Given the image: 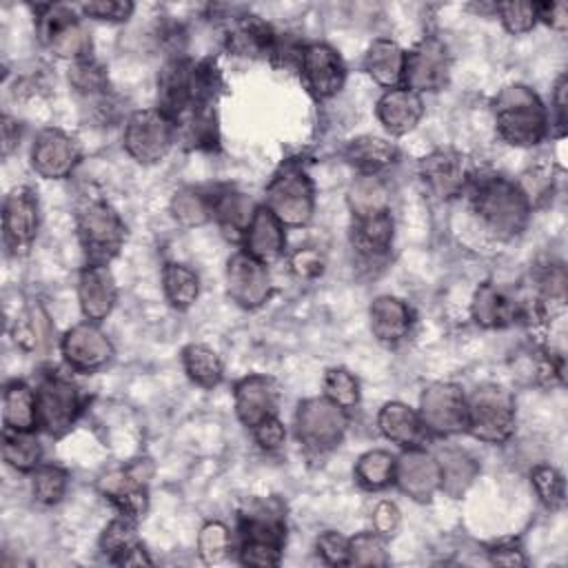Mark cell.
<instances>
[{"label":"cell","instance_id":"cell-54","mask_svg":"<svg viewBox=\"0 0 568 568\" xmlns=\"http://www.w3.org/2000/svg\"><path fill=\"white\" fill-rule=\"evenodd\" d=\"M537 18H544L550 27L555 29H566L568 22V9L564 2H546V4H537Z\"/></svg>","mask_w":568,"mask_h":568},{"label":"cell","instance_id":"cell-15","mask_svg":"<svg viewBox=\"0 0 568 568\" xmlns=\"http://www.w3.org/2000/svg\"><path fill=\"white\" fill-rule=\"evenodd\" d=\"M226 282H229V295L246 308H255L266 302L271 291V277L266 271V264L251 257L248 253H235L229 260L226 268Z\"/></svg>","mask_w":568,"mask_h":568},{"label":"cell","instance_id":"cell-21","mask_svg":"<svg viewBox=\"0 0 568 568\" xmlns=\"http://www.w3.org/2000/svg\"><path fill=\"white\" fill-rule=\"evenodd\" d=\"M244 253L268 264L284 251V224L266 209L257 206L251 224L244 231Z\"/></svg>","mask_w":568,"mask_h":568},{"label":"cell","instance_id":"cell-48","mask_svg":"<svg viewBox=\"0 0 568 568\" xmlns=\"http://www.w3.org/2000/svg\"><path fill=\"white\" fill-rule=\"evenodd\" d=\"M280 544L271 541H242L240 548V559L246 566H275L280 564Z\"/></svg>","mask_w":568,"mask_h":568},{"label":"cell","instance_id":"cell-50","mask_svg":"<svg viewBox=\"0 0 568 568\" xmlns=\"http://www.w3.org/2000/svg\"><path fill=\"white\" fill-rule=\"evenodd\" d=\"M253 435H255V442L264 450H277L284 444V439H286V430H284L282 422L275 415H271V417L262 419L260 424H255L253 426Z\"/></svg>","mask_w":568,"mask_h":568},{"label":"cell","instance_id":"cell-41","mask_svg":"<svg viewBox=\"0 0 568 568\" xmlns=\"http://www.w3.org/2000/svg\"><path fill=\"white\" fill-rule=\"evenodd\" d=\"M31 490L40 504H58L67 490V470L58 464H40L31 473Z\"/></svg>","mask_w":568,"mask_h":568},{"label":"cell","instance_id":"cell-46","mask_svg":"<svg viewBox=\"0 0 568 568\" xmlns=\"http://www.w3.org/2000/svg\"><path fill=\"white\" fill-rule=\"evenodd\" d=\"M532 486L546 506L557 508L564 504V477L552 466H537L532 470Z\"/></svg>","mask_w":568,"mask_h":568},{"label":"cell","instance_id":"cell-5","mask_svg":"<svg viewBox=\"0 0 568 568\" xmlns=\"http://www.w3.org/2000/svg\"><path fill=\"white\" fill-rule=\"evenodd\" d=\"M266 209L284 226H302L313 215V184L304 169L286 164L266 186Z\"/></svg>","mask_w":568,"mask_h":568},{"label":"cell","instance_id":"cell-38","mask_svg":"<svg viewBox=\"0 0 568 568\" xmlns=\"http://www.w3.org/2000/svg\"><path fill=\"white\" fill-rule=\"evenodd\" d=\"M395 457L386 450H368L355 464V479L368 490L388 486L395 479Z\"/></svg>","mask_w":568,"mask_h":568},{"label":"cell","instance_id":"cell-30","mask_svg":"<svg viewBox=\"0 0 568 568\" xmlns=\"http://www.w3.org/2000/svg\"><path fill=\"white\" fill-rule=\"evenodd\" d=\"M344 158L348 160L351 166H355L362 175H377L382 169L390 166L397 158L395 144L382 138L373 135H362L348 142Z\"/></svg>","mask_w":568,"mask_h":568},{"label":"cell","instance_id":"cell-47","mask_svg":"<svg viewBox=\"0 0 568 568\" xmlns=\"http://www.w3.org/2000/svg\"><path fill=\"white\" fill-rule=\"evenodd\" d=\"M495 11L510 33H526L537 20V4L530 2H501L495 4Z\"/></svg>","mask_w":568,"mask_h":568},{"label":"cell","instance_id":"cell-11","mask_svg":"<svg viewBox=\"0 0 568 568\" xmlns=\"http://www.w3.org/2000/svg\"><path fill=\"white\" fill-rule=\"evenodd\" d=\"M450 69L448 49L439 38H424L410 53H406L404 64V87L419 91H437L446 84Z\"/></svg>","mask_w":568,"mask_h":568},{"label":"cell","instance_id":"cell-40","mask_svg":"<svg viewBox=\"0 0 568 568\" xmlns=\"http://www.w3.org/2000/svg\"><path fill=\"white\" fill-rule=\"evenodd\" d=\"M171 211H173L175 220L182 222L184 226H200L213 215L211 197L202 195L195 189L178 191L173 202H171Z\"/></svg>","mask_w":568,"mask_h":568},{"label":"cell","instance_id":"cell-51","mask_svg":"<svg viewBox=\"0 0 568 568\" xmlns=\"http://www.w3.org/2000/svg\"><path fill=\"white\" fill-rule=\"evenodd\" d=\"M133 11L131 2H115V0H100L82 4V13L95 20H126Z\"/></svg>","mask_w":568,"mask_h":568},{"label":"cell","instance_id":"cell-24","mask_svg":"<svg viewBox=\"0 0 568 568\" xmlns=\"http://www.w3.org/2000/svg\"><path fill=\"white\" fill-rule=\"evenodd\" d=\"M275 42L277 36L273 33V29L262 18L251 13L237 16L226 31V49L235 55H271Z\"/></svg>","mask_w":568,"mask_h":568},{"label":"cell","instance_id":"cell-9","mask_svg":"<svg viewBox=\"0 0 568 568\" xmlns=\"http://www.w3.org/2000/svg\"><path fill=\"white\" fill-rule=\"evenodd\" d=\"M38 31L42 42L60 58L84 60L89 58V36L75 18L73 9L64 4H44L38 13Z\"/></svg>","mask_w":568,"mask_h":568},{"label":"cell","instance_id":"cell-36","mask_svg":"<svg viewBox=\"0 0 568 568\" xmlns=\"http://www.w3.org/2000/svg\"><path fill=\"white\" fill-rule=\"evenodd\" d=\"M437 464L442 473V488L450 495L464 493L477 473V466L473 464V459L457 448L442 450L437 457Z\"/></svg>","mask_w":568,"mask_h":568},{"label":"cell","instance_id":"cell-13","mask_svg":"<svg viewBox=\"0 0 568 568\" xmlns=\"http://www.w3.org/2000/svg\"><path fill=\"white\" fill-rule=\"evenodd\" d=\"M2 229L7 246L18 253L27 251L38 233V200L29 186H16L4 200Z\"/></svg>","mask_w":568,"mask_h":568},{"label":"cell","instance_id":"cell-17","mask_svg":"<svg viewBox=\"0 0 568 568\" xmlns=\"http://www.w3.org/2000/svg\"><path fill=\"white\" fill-rule=\"evenodd\" d=\"M419 173L426 186L439 197L459 195L470 180L466 158L450 149H437L430 155H426L419 164Z\"/></svg>","mask_w":568,"mask_h":568},{"label":"cell","instance_id":"cell-28","mask_svg":"<svg viewBox=\"0 0 568 568\" xmlns=\"http://www.w3.org/2000/svg\"><path fill=\"white\" fill-rule=\"evenodd\" d=\"M406 53L393 40H375L364 58L366 73L386 89H397L404 82Z\"/></svg>","mask_w":568,"mask_h":568},{"label":"cell","instance_id":"cell-1","mask_svg":"<svg viewBox=\"0 0 568 568\" xmlns=\"http://www.w3.org/2000/svg\"><path fill=\"white\" fill-rule=\"evenodd\" d=\"M468 182L470 204L488 231L499 237H510L524 229L530 204L519 184L501 175L473 178Z\"/></svg>","mask_w":568,"mask_h":568},{"label":"cell","instance_id":"cell-8","mask_svg":"<svg viewBox=\"0 0 568 568\" xmlns=\"http://www.w3.org/2000/svg\"><path fill=\"white\" fill-rule=\"evenodd\" d=\"M297 439L315 453L331 450L346 430V410L326 397H313L300 404L295 415Z\"/></svg>","mask_w":568,"mask_h":568},{"label":"cell","instance_id":"cell-20","mask_svg":"<svg viewBox=\"0 0 568 568\" xmlns=\"http://www.w3.org/2000/svg\"><path fill=\"white\" fill-rule=\"evenodd\" d=\"M115 280L104 264H89L80 273L78 297L87 322H102L115 306Z\"/></svg>","mask_w":568,"mask_h":568},{"label":"cell","instance_id":"cell-25","mask_svg":"<svg viewBox=\"0 0 568 568\" xmlns=\"http://www.w3.org/2000/svg\"><path fill=\"white\" fill-rule=\"evenodd\" d=\"M377 426L386 439L404 448H422L428 430L422 417L402 402H388L377 415Z\"/></svg>","mask_w":568,"mask_h":568},{"label":"cell","instance_id":"cell-33","mask_svg":"<svg viewBox=\"0 0 568 568\" xmlns=\"http://www.w3.org/2000/svg\"><path fill=\"white\" fill-rule=\"evenodd\" d=\"M182 366L191 382L204 388H213L222 379V362L215 351L204 344H189L182 351Z\"/></svg>","mask_w":568,"mask_h":568},{"label":"cell","instance_id":"cell-42","mask_svg":"<svg viewBox=\"0 0 568 568\" xmlns=\"http://www.w3.org/2000/svg\"><path fill=\"white\" fill-rule=\"evenodd\" d=\"M69 82L78 93H84L89 98L104 95L106 91V73L91 58L73 62V67L69 69Z\"/></svg>","mask_w":568,"mask_h":568},{"label":"cell","instance_id":"cell-44","mask_svg":"<svg viewBox=\"0 0 568 568\" xmlns=\"http://www.w3.org/2000/svg\"><path fill=\"white\" fill-rule=\"evenodd\" d=\"M348 564L357 566H386L388 557L379 532H359L348 539Z\"/></svg>","mask_w":568,"mask_h":568},{"label":"cell","instance_id":"cell-26","mask_svg":"<svg viewBox=\"0 0 568 568\" xmlns=\"http://www.w3.org/2000/svg\"><path fill=\"white\" fill-rule=\"evenodd\" d=\"M351 242H353L355 253L362 260H366V262L382 260L388 253L390 242H393V220H390V213L382 211V213L355 217Z\"/></svg>","mask_w":568,"mask_h":568},{"label":"cell","instance_id":"cell-6","mask_svg":"<svg viewBox=\"0 0 568 568\" xmlns=\"http://www.w3.org/2000/svg\"><path fill=\"white\" fill-rule=\"evenodd\" d=\"M173 135L175 124L160 109L135 111L124 126V149L133 160L153 164L169 153Z\"/></svg>","mask_w":568,"mask_h":568},{"label":"cell","instance_id":"cell-16","mask_svg":"<svg viewBox=\"0 0 568 568\" xmlns=\"http://www.w3.org/2000/svg\"><path fill=\"white\" fill-rule=\"evenodd\" d=\"M78 160V149L69 135L58 129H44L38 133L31 146V164L38 175L49 180L67 178Z\"/></svg>","mask_w":568,"mask_h":568},{"label":"cell","instance_id":"cell-49","mask_svg":"<svg viewBox=\"0 0 568 568\" xmlns=\"http://www.w3.org/2000/svg\"><path fill=\"white\" fill-rule=\"evenodd\" d=\"M317 555L331 566L348 564V539L335 530H326L317 537Z\"/></svg>","mask_w":568,"mask_h":568},{"label":"cell","instance_id":"cell-4","mask_svg":"<svg viewBox=\"0 0 568 568\" xmlns=\"http://www.w3.org/2000/svg\"><path fill=\"white\" fill-rule=\"evenodd\" d=\"M78 235L89 264L106 266L124 242V224L106 202L93 200L78 211Z\"/></svg>","mask_w":568,"mask_h":568},{"label":"cell","instance_id":"cell-55","mask_svg":"<svg viewBox=\"0 0 568 568\" xmlns=\"http://www.w3.org/2000/svg\"><path fill=\"white\" fill-rule=\"evenodd\" d=\"M490 559L493 564H501V566H524L526 559L521 555V548L517 544H499L490 550Z\"/></svg>","mask_w":568,"mask_h":568},{"label":"cell","instance_id":"cell-43","mask_svg":"<svg viewBox=\"0 0 568 568\" xmlns=\"http://www.w3.org/2000/svg\"><path fill=\"white\" fill-rule=\"evenodd\" d=\"M324 393H326V399H331L344 410L353 408L359 402V384L346 368L326 371Z\"/></svg>","mask_w":568,"mask_h":568},{"label":"cell","instance_id":"cell-12","mask_svg":"<svg viewBox=\"0 0 568 568\" xmlns=\"http://www.w3.org/2000/svg\"><path fill=\"white\" fill-rule=\"evenodd\" d=\"M297 67L306 89L317 100L333 98L344 87L346 71H344L342 58L328 44H322V42L304 44Z\"/></svg>","mask_w":568,"mask_h":568},{"label":"cell","instance_id":"cell-52","mask_svg":"<svg viewBox=\"0 0 568 568\" xmlns=\"http://www.w3.org/2000/svg\"><path fill=\"white\" fill-rule=\"evenodd\" d=\"M291 266L300 277H317L324 271V255L317 248H300L293 253Z\"/></svg>","mask_w":568,"mask_h":568},{"label":"cell","instance_id":"cell-31","mask_svg":"<svg viewBox=\"0 0 568 568\" xmlns=\"http://www.w3.org/2000/svg\"><path fill=\"white\" fill-rule=\"evenodd\" d=\"M162 286H164V295H166L169 304L178 311H186L189 306H193V302L197 300V293H200V280H197L195 271L189 268L186 264H178V262H169L164 266Z\"/></svg>","mask_w":568,"mask_h":568},{"label":"cell","instance_id":"cell-37","mask_svg":"<svg viewBox=\"0 0 568 568\" xmlns=\"http://www.w3.org/2000/svg\"><path fill=\"white\" fill-rule=\"evenodd\" d=\"M13 339L24 351H42L51 342V322L42 306H31L13 326Z\"/></svg>","mask_w":568,"mask_h":568},{"label":"cell","instance_id":"cell-32","mask_svg":"<svg viewBox=\"0 0 568 568\" xmlns=\"http://www.w3.org/2000/svg\"><path fill=\"white\" fill-rule=\"evenodd\" d=\"M2 457L11 468L20 473H33L42 464V446L33 430H4Z\"/></svg>","mask_w":568,"mask_h":568},{"label":"cell","instance_id":"cell-35","mask_svg":"<svg viewBox=\"0 0 568 568\" xmlns=\"http://www.w3.org/2000/svg\"><path fill=\"white\" fill-rule=\"evenodd\" d=\"M348 204L353 217L388 211V193L384 182L377 175H359L348 191Z\"/></svg>","mask_w":568,"mask_h":568},{"label":"cell","instance_id":"cell-45","mask_svg":"<svg viewBox=\"0 0 568 568\" xmlns=\"http://www.w3.org/2000/svg\"><path fill=\"white\" fill-rule=\"evenodd\" d=\"M231 535L229 528L220 521H209L197 535V552L206 564H217L229 555Z\"/></svg>","mask_w":568,"mask_h":568},{"label":"cell","instance_id":"cell-56","mask_svg":"<svg viewBox=\"0 0 568 568\" xmlns=\"http://www.w3.org/2000/svg\"><path fill=\"white\" fill-rule=\"evenodd\" d=\"M555 109L559 113V122H564V113H566V78L564 75L555 84Z\"/></svg>","mask_w":568,"mask_h":568},{"label":"cell","instance_id":"cell-22","mask_svg":"<svg viewBox=\"0 0 568 568\" xmlns=\"http://www.w3.org/2000/svg\"><path fill=\"white\" fill-rule=\"evenodd\" d=\"M275 404H277V393L268 377L251 375L235 386V410L240 422L248 428L275 415Z\"/></svg>","mask_w":568,"mask_h":568},{"label":"cell","instance_id":"cell-18","mask_svg":"<svg viewBox=\"0 0 568 568\" xmlns=\"http://www.w3.org/2000/svg\"><path fill=\"white\" fill-rule=\"evenodd\" d=\"M395 481L404 493L415 499H430L437 488H442V473L435 457L422 448H408L395 462Z\"/></svg>","mask_w":568,"mask_h":568},{"label":"cell","instance_id":"cell-53","mask_svg":"<svg viewBox=\"0 0 568 568\" xmlns=\"http://www.w3.org/2000/svg\"><path fill=\"white\" fill-rule=\"evenodd\" d=\"M373 526L379 535H393L399 526V508L393 501H379L373 510Z\"/></svg>","mask_w":568,"mask_h":568},{"label":"cell","instance_id":"cell-2","mask_svg":"<svg viewBox=\"0 0 568 568\" xmlns=\"http://www.w3.org/2000/svg\"><path fill=\"white\" fill-rule=\"evenodd\" d=\"M495 122L499 135L515 146L537 144L548 131L544 104L530 89L521 84H513L497 95Z\"/></svg>","mask_w":568,"mask_h":568},{"label":"cell","instance_id":"cell-39","mask_svg":"<svg viewBox=\"0 0 568 568\" xmlns=\"http://www.w3.org/2000/svg\"><path fill=\"white\" fill-rule=\"evenodd\" d=\"M140 546L138 537H135V526H133V519L120 515L118 519H113L102 537H100V548L106 557H111L115 564H122V559L135 550Z\"/></svg>","mask_w":568,"mask_h":568},{"label":"cell","instance_id":"cell-19","mask_svg":"<svg viewBox=\"0 0 568 568\" xmlns=\"http://www.w3.org/2000/svg\"><path fill=\"white\" fill-rule=\"evenodd\" d=\"M524 315H532V306L513 297L497 284H481L473 297V317L488 328H501L517 322Z\"/></svg>","mask_w":568,"mask_h":568},{"label":"cell","instance_id":"cell-3","mask_svg":"<svg viewBox=\"0 0 568 568\" xmlns=\"http://www.w3.org/2000/svg\"><path fill=\"white\" fill-rule=\"evenodd\" d=\"M468 426L473 437L499 444L513 435L515 428V399L499 386H481L468 399Z\"/></svg>","mask_w":568,"mask_h":568},{"label":"cell","instance_id":"cell-34","mask_svg":"<svg viewBox=\"0 0 568 568\" xmlns=\"http://www.w3.org/2000/svg\"><path fill=\"white\" fill-rule=\"evenodd\" d=\"M211 206H213V215L220 220L222 229L231 231L235 235H244V231L251 224L253 213H255L251 200L246 195L233 193V191L211 197Z\"/></svg>","mask_w":568,"mask_h":568},{"label":"cell","instance_id":"cell-29","mask_svg":"<svg viewBox=\"0 0 568 568\" xmlns=\"http://www.w3.org/2000/svg\"><path fill=\"white\" fill-rule=\"evenodd\" d=\"M2 424L4 430H33L38 426L36 390L24 382H11L2 393Z\"/></svg>","mask_w":568,"mask_h":568},{"label":"cell","instance_id":"cell-10","mask_svg":"<svg viewBox=\"0 0 568 568\" xmlns=\"http://www.w3.org/2000/svg\"><path fill=\"white\" fill-rule=\"evenodd\" d=\"M419 417L430 433L453 435L466 430L468 408L464 393L453 384H433L422 395Z\"/></svg>","mask_w":568,"mask_h":568},{"label":"cell","instance_id":"cell-7","mask_svg":"<svg viewBox=\"0 0 568 568\" xmlns=\"http://www.w3.org/2000/svg\"><path fill=\"white\" fill-rule=\"evenodd\" d=\"M38 426L49 435L67 433L80 413V393L62 373H47L36 386Z\"/></svg>","mask_w":568,"mask_h":568},{"label":"cell","instance_id":"cell-27","mask_svg":"<svg viewBox=\"0 0 568 568\" xmlns=\"http://www.w3.org/2000/svg\"><path fill=\"white\" fill-rule=\"evenodd\" d=\"M413 324V313L406 302L382 295L371 304V331L384 344L402 342Z\"/></svg>","mask_w":568,"mask_h":568},{"label":"cell","instance_id":"cell-14","mask_svg":"<svg viewBox=\"0 0 568 568\" xmlns=\"http://www.w3.org/2000/svg\"><path fill=\"white\" fill-rule=\"evenodd\" d=\"M60 348H62L64 362L80 373H91L104 366L113 353L109 337L95 326V322H84L73 326L62 337Z\"/></svg>","mask_w":568,"mask_h":568},{"label":"cell","instance_id":"cell-23","mask_svg":"<svg viewBox=\"0 0 568 568\" xmlns=\"http://www.w3.org/2000/svg\"><path fill=\"white\" fill-rule=\"evenodd\" d=\"M422 113H424V102H422L419 93H415L406 87L388 89L377 102L379 122L384 124L386 131H390L395 135H402V133H408L410 129H415Z\"/></svg>","mask_w":568,"mask_h":568}]
</instances>
